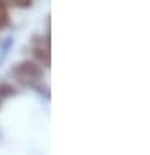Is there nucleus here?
I'll return each instance as SVG.
<instances>
[{"mask_svg":"<svg viewBox=\"0 0 150 155\" xmlns=\"http://www.w3.org/2000/svg\"><path fill=\"white\" fill-rule=\"evenodd\" d=\"M15 95V90L9 84H0V97H11Z\"/></svg>","mask_w":150,"mask_h":155,"instance_id":"3","label":"nucleus"},{"mask_svg":"<svg viewBox=\"0 0 150 155\" xmlns=\"http://www.w3.org/2000/svg\"><path fill=\"white\" fill-rule=\"evenodd\" d=\"M33 55L40 60V64L49 66V51H48L46 48H35V49H33Z\"/></svg>","mask_w":150,"mask_h":155,"instance_id":"2","label":"nucleus"},{"mask_svg":"<svg viewBox=\"0 0 150 155\" xmlns=\"http://www.w3.org/2000/svg\"><path fill=\"white\" fill-rule=\"evenodd\" d=\"M13 73L19 75V77H33V79H40L42 77V68L39 64H35V62H28L26 60V62L19 64L13 69Z\"/></svg>","mask_w":150,"mask_h":155,"instance_id":"1","label":"nucleus"}]
</instances>
